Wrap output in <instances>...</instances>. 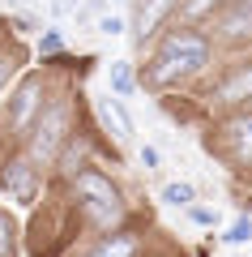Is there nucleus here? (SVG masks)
<instances>
[{
	"label": "nucleus",
	"instance_id": "obj_15",
	"mask_svg": "<svg viewBox=\"0 0 252 257\" xmlns=\"http://www.w3.org/2000/svg\"><path fill=\"white\" fill-rule=\"evenodd\" d=\"M0 257H13V223H9V214H0Z\"/></svg>",
	"mask_w": 252,
	"mask_h": 257
},
{
	"label": "nucleus",
	"instance_id": "obj_9",
	"mask_svg": "<svg viewBox=\"0 0 252 257\" xmlns=\"http://www.w3.org/2000/svg\"><path fill=\"white\" fill-rule=\"evenodd\" d=\"M239 99H252V69H239L218 86V103H239Z\"/></svg>",
	"mask_w": 252,
	"mask_h": 257
},
{
	"label": "nucleus",
	"instance_id": "obj_17",
	"mask_svg": "<svg viewBox=\"0 0 252 257\" xmlns=\"http://www.w3.org/2000/svg\"><path fill=\"white\" fill-rule=\"evenodd\" d=\"M99 30H103V35H120V30H124V22L111 13V18H99Z\"/></svg>",
	"mask_w": 252,
	"mask_h": 257
},
{
	"label": "nucleus",
	"instance_id": "obj_16",
	"mask_svg": "<svg viewBox=\"0 0 252 257\" xmlns=\"http://www.w3.org/2000/svg\"><path fill=\"white\" fill-rule=\"evenodd\" d=\"M77 163H81V142H73V146L64 150V159H60V167H64V172H69V176H77Z\"/></svg>",
	"mask_w": 252,
	"mask_h": 257
},
{
	"label": "nucleus",
	"instance_id": "obj_14",
	"mask_svg": "<svg viewBox=\"0 0 252 257\" xmlns=\"http://www.w3.org/2000/svg\"><path fill=\"white\" fill-rule=\"evenodd\" d=\"M226 240H231V244H248L252 240V219H235L231 227H226Z\"/></svg>",
	"mask_w": 252,
	"mask_h": 257
},
{
	"label": "nucleus",
	"instance_id": "obj_13",
	"mask_svg": "<svg viewBox=\"0 0 252 257\" xmlns=\"http://www.w3.org/2000/svg\"><path fill=\"white\" fill-rule=\"evenodd\" d=\"M162 202L167 206H188L192 202V184H167L162 189Z\"/></svg>",
	"mask_w": 252,
	"mask_h": 257
},
{
	"label": "nucleus",
	"instance_id": "obj_2",
	"mask_svg": "<svg viewBox=\"0 0 252 257\" xmlns=\"http://www.w3.org/2000/svg\"><path fill=\"white\" fill-rule=\"evenodd\" d=\"M77 193H81V202H86V214H90L99 227L120 223L124 202H120V193H116L111 180H103L99 172H77Z\"/></svg>",
	"mask_w": 252,
	"mask_h": 257
},
{
	"label": "nucleus",
	"instance_id": "obj_4",
	"mask_svg": "<svg viewBox=\"0 0 252 257\" xmlns=\"http://www.w3.org/2000/svg\"><path fill=\"white\" fill-rule=\"evenodd\" d=\"M39 94H43V86H39L35 77H26V82L18 86V94H13L9 111H5V124H9L13 133H18V128H26L30 120H35V111L43 107V99H39Z\"/></svg>",
	"mask_w": 252,
	"mask_h": 257
},
{
	"label": "nucleus",
	"instance_id": "obj_10",
	"mask_svg": "<svg viewBox=\"0 0 252 257\" xmlns=\"http://www.w3.org/2000/svg\"><path fill=\"white\" fill-rule=\"evenodd\" d=\"M222 35H226V39L252 35V0H239L235 13H226V18H222Z\"/></svg>",
	"mask_w": 252,
	"mask_h": 257
},
{
	"label": "nucleus",
	"instance_id": "obj_8",
	"mask_svg": "<svg viewBox=\"0 0 252 257\" xmlns=\"http://www.w3.org/2000/svg\"><path fill=\"white\" fill-rule=\"evenodd\" d=\"M175 0H141V9H137V39L145 43V35H154L158 30V22L171 13Z\"/></svg>",
	"mask_w": 252,
	"mask_h": 257
},
{
	"label": "nucleus",
	"instance_id": "obj_3",
	"mask_svg": "<svg viewBox=\"0 0 252 257\" xmlns=\"http://www.w3.org/2000/svg\"><path fill=\"white\" fill-rule=\"evenodd\" d=\"M64 128H69V107H64V103H52V107L39 116L35 133H30V159H35V163H52L56 159V150H60V142H64Z\"/></svg>",
	"mask_w": 252,
	"mask_h": 257
},
{
	"label": "nucleus",
	"instance_id": "obj_20",
	"mask_svg": "<svg viewBox=\"0 0 252 257\" xmlns=\"http://www.w3.org/2000/svg\"><path fill=\"white\" fill-rule=\"evenodd\" d=\"M141 163H145V167H154V163H158V150L145 146V150H141Z\"/></svg>",
	"mask_w": 252,
	"mask_h": 257
},
{
	"label": "nucleus",
	"instance_id": "obj_19",
	"mask_svg": "<svg viewBox=\"0 0 252 257\" xmlns=\"http://www.w3.org/2000/svg\"><path fill=\"white\" fill-rule=\"evenodd\" d=\"M209 5H214V0H188V13H192V18H197V13H205Z\"/></svg>",
	"mask_w": 252,
	"mask_h": 257
},
{
	"label": "nucleus",
	"instance_id": "obj_6",
	"mask_svg": "<svg viewBox=\"0 0 252 257\" xmlns=\"http://www.w3.org/2000/svg\"><path fill=\"white\" fill-rule=\"evenodd\" d=\"M226 146L239 163H252V116H235L226 124Z\"/></svg>",
	"mask_w": 252,
	"mask_h": 257
},
{
	"label": "nucleus",
	"instance_id": "obj_18",
	"mask_svg": "<svg viewBox=\"0 0 252 257\" xmlns=\"http://www.w3.org/2000/svg\"><path fill=\"white\" fill-rule=\"evenodd\" d=\"M39 47H43V52H60V47H64V39L52 30V35H43V43H39Z\"/></svg>",
	"mask_w": 252,
	"mask_h": 257
},
{
	"label": "nucleus",
	"instance_id": "obj_1",
	"mask_svg": "<svg viewBox=\"0 0 252 257\" xmlns=\"http://www.w3.org/2000/svg\"><path fill=\"white\" fill-rule=\"evenodd\" d=\"M209 64V43L201 35H171L167 43L158 47V56H154V69H150V77L154 82H180V77H192V73H201Z\"/></svg>",
	"mask_w": 252,
	"mask_h": 257
},
{
	"label": "nucleus",
	"instance_id": "obj_5",
	"mask_svg": "<svg viewBox=\"0 0 252 257\" xmlns=\"http://www.w3.org/2000/svg\"><path fill=\"white\" fill-rule=\"evenodd\" d=\"M5 189L18 197V202H35V189H39V176L30 163H9L5 167Z\"/></svg>",
	"mask_w": 252,
	"mask_h": 257
},
{
	"label": "nucleus",
	"instance_id": "obj_21",
	"mask_svg": "<svg viewBox=\"0 0 252 257\" xmlns=\"http://www.w3.org/2000/svg\"><path fill=\"white\" fill-rule=\"evenodd\" d=\"M9 69H13L9 60H0V86H5V77H9Z\"/></svg>",
	"mask_w": 252,
	"mask_h": 257
},
{
	"label": "nucleus",
	"instance_id": "obj_11",
	"mask_svg": "<svg viewBox=\"0 0 252 257\" xmlns=\"http://www.w3.org/2000/svg\"><path fill=\"white\" fill-rule=\"evenodd\" d=\"M90 257H137V240L133 236H111L107 244H99Z\"/></svg>",
	"mask_w": 252,
	"mask_h": 257
},
{
	"label": "nucleus",
	"instance_id": "obj_12",
	"mask_svg": "<svg viewBox=\"0 0 252 257\" xmlns=\"http://www.w3.org/2000/svg\"><path fill=\"white\" fill-rule=\"evenodd\" d=\"M111 90L124 99V94H133V69H128V60H116L111 64Z\"/></svg>",
	"mask_w": 252,
	"mask_h": 257
},
{
	"label": "nucleus",
	"instance_id": "obj_7",
	"mask_svg": "<svg viewBox=\"0 0 252 257\" xmlns=\"http://www.w3.org/2000/svg\"><path fill=\"white\" fill-rule=\"evenodd\" d=\"M99 120L111 128V133H116L120 142L133 138V120H128V111L120 107V99H99Z\"/></svg>",
	"mask_w": 252,
	"mask_h": 257
}]
</instances>
